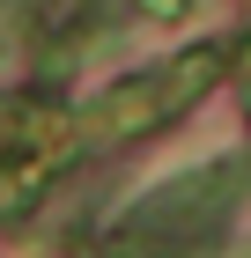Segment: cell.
Listing matches in <instances>:
<instances>
[{"mask_svg":"<svg viewBox=\"0 0 251 258\" xmlns=\"http://www.w3.org/2000/svg\"><path fill=\"white\" fill-rule=\"evenodd\" d=\"M229 162H207L192 177H170L104 236L96 258H214L229 236Z\"/></svg>","mask_w":251,"mask_h":258,"instance_id":"1","label":"cell"},{"mask_svg":"<svg viewBox=\"0 0 251 258\" xmlns=\"http://www.w3.org/2000/svg\"><path fill=\"white\" fill-rule=\"evenodd\" d=\"M244 103H251V52H244Z\"/></svg>","mask_w":251,"mask_h":258,"instance_id":"6","label":"cell"},{"mask_svg":"<svg viewBox=\"0 0 251 258\" xmlns=\"http://www.w3.org/2000/svg\"><path fill=\"white\" fill-rule=\"evenodd\" d=\"M214 74H222V52H214V44L177 52V59H163V67H148V74H133V81H118V89H104V96L74 118V140H89V148L140 140V133H155V125H170L185 103H199V96L214 89Z\"/></svg>","mask_w":251,"mask_h":258,"instance_id":"2","label":"cell"},{"mask_svg":"<svg viewBox=\"0 0 251 258\" xmlns=\"http://www.w3.org/2000/svg\"><path fill=\"white\" fill-rule=\"evenodd\" d=\"M192 8V0H133V15H148V22H177Z\"/></svg>","mask_w":251,"mask_h":258,"instance_id":"5","label":"cell"},{"mask_svg":"<svg viewBox=\"0 0 251 258\" xmlns=\"http://www.w3.org/2000/svg\"><path fill=\"white\" fill-rule=\"evenodd\" d=\"M74 148V118L52 103H0V214L22 207Z\"/></svg>","mask_w":251,"mask_h":258,"instance_id":"3","label":"cell"},{"mask_svg":"<svg viewBox=\"0 0 251 258\" xmlns=\"http://www.w3.org/2000/svg\"><path fill=\"white\" fill-rule=\"evenodd\" d=\"M30 44H37V15L22 0H0V74H15L30 59Z\"/></svg>","mask_w":251,"mask_h":258,"instance_id":"4","label":"cell"}]
</instances>
